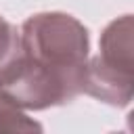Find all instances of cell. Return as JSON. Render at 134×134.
I'll list each match as a JSON object with an SVG mask.
<instances>
[{
	"instance_id": "277c9868",
	"label": "cell",
	"mask_w": 134,
	"mask_h": 134,
	"mask_svg": "<svg viewBox=\"0 0 134 134\" xmlns=\"http://www.w3.org/2000/svg\"><path fill=\"white\" fill-rule=\"evenodd\" d=\"M23 117L25 115H21L19 111H15L13 105L0 96V119H23ZM0 130H2V121H0Z\"/></svg>"
},
{
	"instance_id": "7a4b0ae2",
	"label": "cell",
	"mask_w": 134,
	"mask_h": 134,
	"mask_svg": "<svg viewBox=\"0 0 134 134\" xmlns=\"http://www.w3.org/2000/svg\"><path fill=\"white\" fill-rule=\"evenodd\" d=\"M84 90L113 105L132 98V19L130 15L113 21L103 40L100 54L86 67Z\"/></svg>"
},
{
	"instance_id": "6da1fadb",
	"label": "cell",
	"mask_w": 134,
	"mask_h": 134,
	"mask_svg": "<svg viewBox=\"0 0 134 134\" xmlns=\"http://www.w3.org/2000/svg\"><path fill=\"white\" fill-rule=\"evenodd\" d=\"M88 34L69 15H36L19 34V52L0 73V96L42 109L71 100L86 82Z\"/></svg>"
},
{
	"instance_id": "3957f363",
	"label": "cell",
	"mask_w": 134,
	"mask_h": 134,
	"mask_svg": "<svg viewBox=\"0 0 134 134\" xmlns=\"http://www.w3.org/2000/svg\"><path fill=\"white\" fill-rule=\"evenodd\" d=\"M19 52V34L17 29L0 17V73L15 61Z\"/></svg>"
}]
</instances>
